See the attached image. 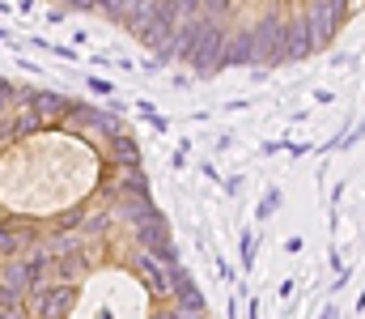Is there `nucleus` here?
I'll return each mask as SVG.
<instances>
[{
  "label": "nucleus",
  "mask_w": 365,
  "mask_h": 319,
  "mask_svg": "<svg viewBox=\"0 0 365 319\" xmlns=\"http://www.w3.org/2000/svg\"><path fill=\"white\" fill-rule=\"evenodd\" d=\"M191 69L200 77H212L225 69V30L217 17H200V39H195V56H191Z\"/></svg>",
  "instance_id": "1"
},
{
  "label": "nucleus",
  "mask_w": 365,
  "mask_h": 319,
  "mask_svg": "<svg viewBox=\"0 0 365 319\" xmlns=\"http://www.w3.org/2000/svg\"><path fill=\"white\" fill-rule=\"evenodd\" d=\"M251 34H255V51H259V64H289V51H284V43H289V21L280 17V13H264L259 17V26H251Z\"/></svg>",
  "instance_id": "2"
},
{
  "label": "nucleus",
  "mask_w": 365,
  "mask_h": 319,
  "mask_svg": "<svg viewBox=\"0 0 365 319\" xmlns=\"http://www.w3.org/2000/svg\"><path fill=\"white\" fill-rule=\"evenodd\" d=\"M170 294H175V311L179 315H191V319H200V315H208V298L200 294V285L191 281V273L187 268H170Z\"/></svg>",
  "instance_id": "3"
},
{
  "label": "nucleus",
  "mask_w": 365,
  "mask_h": 319,
  "mask_svg": "<svg viewBox=\"0 0 365 319\" xmlns=\"http://www.w3.org/2000/svg\"><path fill=\"white\" fill-rule=\"evenodd\" d=\"M102 196L115 201H132V196H149V179L140 166H110V183H102Z\"/></svg>",
  "instance_id": "4"
},
{
  "label": "nucleus",
  "mask_w": 365,
  "mask_h": 319,
  "mask_svg": "<svg viewBox=\"0 0 365 319\" xmlns=\"http://www.w3.org/2000/svg\"><path fill=\"white\" fill-rule=\"evenodd\" d=\"M73 307H77V285H68V281L34 294V319H68Z\"/></svg>",
  "instance_id": "5"
},
{
  "label": "nucleus",
  "mask_w": 365,
  "mask_h": 319,
  "mask_svg": "<svg viewBox=\"0 0 365 319\" xmlns=\"http://www.w3.org/2000/svg\"><path fill=\"white\" fill-rule=\"evenodd\" d=\"M302 17H306V26H310V34H314V43H319V51L336 43V30H340V17L331 13V4H327V0H306V9H302Z\"/></svg>",
  "instance_id": "6"
},
{
  "label": "nucleus",
  "mask_w": 365,
  "mask_h": 319,
  "mask_svg": "<svg viewBox=\"0 0 365 319\" xmlns=\"http://www.w3.org/2000/svg\"><path fill=\"white\" fill-rule=\"evenodd\" d=\"M251 64H259L255 34H251V30H234V34H225V69H251Z\"/></svg>",
  "instance_id": "7"
},
{
  "label": "nucleus",
  "mask_w": 365,
  "mask_h": 319,
  "mask_svg": "<svg viewBox=\"0 0 365 319\" xmlns=\"http://www.w3.org/2000/svg\"><path fill=\"white\" fill-rule=\"evenodd\" d=\"M132 273H136V277H140V281L158 294V298H162V294H170V268H166V264H158L149 251L132 260Z\"/></svg>",
  "instance_id": "8"
},
{
  "label": "nucleus",
  "mask_w": 365,
  "mask_h": 319,
  "mask_svg": "<svg viewBox=\"0 0 365 319\" xmlns=\"http://www.w3.org/2000/svg\"><path fill=\"white\" fill-rule=\"evenodd\" d=\"M110 209H115V217H119V221H128L132 230H136V226H145V221H153V217H162V209H158V205H153L149 196H132V201H115Z\"/></svg>",
  "instance_id": "9"
},
{
  "label": "nucleus",
  "mask_w": 365,
  "mask_h": 319,
  "mask_svg": "<svg viewBox=\"0 0 365 319\" xmlns=\"http://www.w3.org/2000/svg\"><path fill=\"white\" fill-rule=\"evenodd\" d=\"M136 243H140V251L158 255L162 247H170V243H175V234H170V221H166V217H153V221L136 226Z\"/></svg>",
  "instance_id": "10"
},
{
  "label": "nucleus",
  "mask_w": 365,
  "mask_h": 319,
  "mask_svg": "<svg viewBox=\"0 0 365 319\" xmlns=\"http://www.w3.org/2000/svg\"><path fill=\"white\" fill-rule=\"evenodd\" d=\"M21 103L30 106V111H38L43 119H56V115H68V111H73L68 98H60V94H51V90H21Z\"/></svg>",
  "instance_id": "11"
},
{
  "label": "nucleus",
  "mask_w": 365,
  "mask_h": 319,
  "mask_svg": "<svg viewBox=\"0 0 365 319\" xmlns=\"http://www.w3.org/2000/svg\"><path fill=\"white\" fill-rule=\"evenodd\" d=\"M284 51H289V60H306V56L319 51V43H314V34H310V26H306L302 13L289 21V43H284Z\"/></svg>",
  "instance_id": "12"
},
{
  "label": "nucleus",
  "mask_w": 365,
  "mask_h": 319,
  "mask_svg": "<svg viewBox=\"0 0 365 319\" xmlns=\"http://www.w3.org/2000/svg\"><path fill=\"white\" fill-rule=\"evenodd\" d=\"M106 162L110 166H140V145L128 132H119V136L106 141Z\"/></svg>",
  "instance_id": "13"
},
{
  "label": "nucleus",
  "mask_w": 365,
  "mask_h": 319,
  "mask_svg": "<svg viewBox=\"0 0 365 319\" xmlns=\"http://www.w3.org/2000/svg\"><path fill=\"white\" fill-rule=\"evenodd\" d=\"M56 273H60V281H68V285H77L86 273H90V255L77 247V251H64V255H56Z\"/></svg>",
  "instance_id": "14"
},
{
  "label": "nucleus",
  "mask_w": 365,
  "mask_h": 319,
  "mask_svg": "<svg viewBox=\"0 0 365 319\" xmlns=\"http://www.w3.org/2000/svg\"><path fill=\"white\" fill-rule=\"evenodd\" d=\"M38 128H43V115H38V111L13 115V136H30V132H38Z\"/></svg>",
  "instance_id": "15"
},
{
  "label": "nucleus",
  "mask_w": 365,
  "mask_h": 319,
  "mask_svg": "<svg viewBox=\"0 0 365 319\" xmlns=\"http://www.w3.org/2000/svg\"><path fill=\"white\" fill-rule=\"evenodd\" d=\"M86 217H90V213H86V205H73V209L60 217V226H64V230H81V226H86Z\"/></svg>",
  "instance_id": "16"
},
{
  "label": "nucleus",
  "mask_w": 365,
  "mask_h": 319,
  "mask_svg": "<svg viewBox=\"0 0 365 319\" xmlns=\"http://www.w3.org/2000/svg\"><path fill=\"white\" fill-rule=\"evenodd\" d=\"M106 226H110V217H106V213H90L81 230H86V234H106Z\"/></svg>",
  "instance_id": "17"
},
{
  "label": "nucleus",
  "mask_w": 365,
  "mask_h": 319,
  "mask_svg": "<svg viewBox=\"0 0 365 319\" xmlns=\"http://www.w3.org/2000/svg\"><path fill=\"white\" fill-rule=\"evenodd\" d=\"M238 251H242V268H251V260H255V234H251V230H242Z\"/></svg>",
  "instance_id": "18"
},
{
  "label": "nucleus",
  "mask_w": 365,
  "mask_h": 319,
  "mask_svg": "<svg viewBox=\"0 0 365 319\" xmlns=\"http://www.w3.org/2000/svg\"><path fill=\"white\" fill-rule=\"evenodd\" d=\"M230 4H234V0H204V17H217V21H221V17L230 13Z\"/></svg>",
  "instance_id": "19"
},
{
  "label": "nucleus",
  "mask_w": 365,
  "mask_h": 319,
  "mask_svg": "<svg viewBox=\"0 0 365 319\" xmlns=\"http://www.w3.org/2000/svg\"><path fill=\"white\" fill-rule=\"evenodd\" d=\"M175 4H179L182 17H200L204 13V0H175Z\"/></svg>",
  "instance_id": "20"
},
{
  "label": "nucleus",
  "mask_w": 365,
  "mask_h": 319,
  "mask_svg": "<svg viewBox=\"0 0 365 319\" xmlns=\"http://www.w3.org/2000/svg\"><path fill=\"white\" fill-rule=\"evenodd\" d=\"M17 98V90L9 86V81H0V119H4V111H9V103Z\"/></svg>",
  "instance_id": "21"
},
{
  "label": "nucleus",
  "mask_w": 365,
  "mask_h": 319,
  "mask_svg": "<svg viewBox=\"0 0 365 319\" xmlns=\"http://www.w3.org/2000/svg\"><path fill=\"white\" fill-rule=\"evenodd\" d=\"M276 205H280V192H268V196L259 201V217H268V213H272Z\"/></svg>",
  "instance_id": "22"
},
{
  "label": "nucleus",
  "mask_w": 365,
  "mask_h": 319,
  "mask_svg": "<svg viewBox=\"0 0 365 319\" xmlns=\"http://www.w3.org/2000/svg\"><path fill=\"white\" fill-rule=\"evenodd\" d=\"M9 141H17V136H13V119L4 115V119H0V145H9Z\"/></svg>",
  "instance_id": "23"
},
{
  "label": "nucleus",
  "mask_w": 365,
  "mask_h": 319,
  "mask_svg": "<svg viewBox=\"0 0 365 319\" xmlns=\"http://www.w3.org/2000/svg\"><path fill=\"white\" fill-rule=\"evenodd\" d=\"M327 4H331V13H336L340 21H344V17H349V9H353V0H327Z\"/></svg>",
  "instance_id": "24"
},
{
  "label": "nucleus",
  "mask_w": 365,
  "mask_h": 319,
  "mask_svg": "<svg viewBox=\"0 0 365 319\" xmlns=\"http://www.w3.org/2000/svg\"><path fill=\"white\" fill-rule=\"evenodd\" d=\"M153 319H191V315H179V311L170 307V311H153Z\"/></svg>",
  "instance_id": "25"
},
{
  "label": "nucleus",
  "mask_w": 365,
  "mask_h": 319,
  "mask_svg": "<svg viewBox=\"0 0 365 319\" xmlns=\"http://www.w3.org/2000/svg\"><path fill=\"white\" fill-rule=\"evenodd\" d=\"M64 4H73V9H98V0H64Z\"/></svg>",
  "instance_id": "26"
},
{
  "label": "nucleus",
  "mask_w": 365,
  "mask_h": 319,
  "mask_svg": "<svg viewBox=\"0 0 365 319\" xmlns=\"http://www.w3.org/2000/svg\"><path fill=\"white\" fill-rule=\"evenodd\" d=\"M0 319H26V307H17V311H0Z\"/></svg>",
  "instance_id": "27"
},
{
  "label": "nucleus",
  "mask_w": 365,
  "mask_h": 319,
  "mask_svg": "<svg viewBox=\"0 0 365 319\" xmlns=\"http://www.w3.org/2000/svg\"><path fill=\"white\" fill-rule=\"evenodd\" d=\"M319 319H340V311H336V307H327V311H323Z\"/></svg>",
  "instance_id": "28"
},
{
  "label": "nucleus",
  "mask_w": 365,
  "mask_h": 319,
  "mask_svg": "<svg viewBox=\"0 0 365 319\" xmlns=\"http://www.w3.org/2000/svg\"><path fill=\"white\" fill-rule=\"evenodd\" d=\"M0 226H9V217H4V209H0Z\"/></svg>",
  "instance_id": "29"
}]
</instances>
